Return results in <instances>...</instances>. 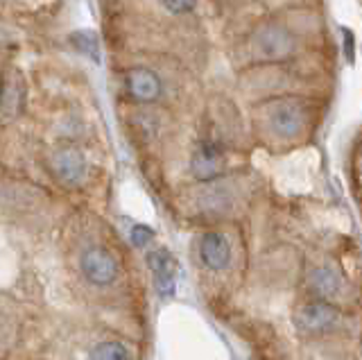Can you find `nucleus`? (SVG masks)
<instances>
[{"mask_svg": "<svg viewBox=\"0 0 362 360\" xmlns=\"http://www.w3.org/2000/svg\"><path fill=\"white\" fill-rule=\"evenodd\" d=\"M310 286L324 299H339L346 290L344 279L331 267H315L310 272Z\"/></svg>", "mask_w": 362, "mask_h": 360, "instance_id": "10", "label": "nucleus"}, {"mask_svg": "<svg viewBox=\"0 0 362 360\" xmlns=\"http://www.w3.org/2000/svg\"><path fill=\"white\" fill-rule=\"evenodd\" d=\"M199 0H161V5L170 14H190L197 7Z\"/></svg>", "mask_w": 362, "mask_h": 360, "instance_id": "15", "label": "nucleus"}, {"mask_svg": "<svg viewBox=\"0 0 362 360\" xmlns=\"http://www.w3.org/2000/svg\"><path fill=\"white\" fill-rule=\"evenodd\" d=\"M79 267H82V274L86 277L88 284L100 288L111 286L120 274L116 256L107 252L105 247H88V250H84L82 256H79Z\"/></svg>", "mask_w": 362, "mask_h": 360, "instance_id": "6", "label": "nucleus"}, {"mask_svg": "<svg viewBox=\"0 0 362 360\" xmlns=\"http://www.w3.org/2000/svg\"><path fill=\"white\" fill-rule=\"evenodd\" d=\"M265 122L267 129L274 134L276 139H297L305 129L308 122V109L303 107L299 100H272L265 107Z\"/></svg>", "mask_w": 362, "mask_h": 360, "instance_id": "1", "label": "nucleus"}, {"mask_svg": "<svg viewBox=\"0 0 362 360\" xmlns=\"http://www.w3.org/2000/svg\"><path fill=\"white\" fill-rule=\"evenodd\" d=\"M199 261L204 267L220 272L231 263V245L220 231H209L199 238Z\"/></svg>", "mask_w": 362, "mask_h": 360, "instance_id": "9", "label": "nucleus"}, {"mask_svg": "<svg viewBox=\"0 0 362 360\" xmlns=\"http://www.w3.org/2000/svg\"><path fill=\"white\" fill-rule=\"evenodd\" d=\"M122 86L134 103L154 105L163 98V80L156 71L147 66H132L122 75Z\"/></svg>", "mask_w": 362, "mask_h": 360, "instance_id": "4", "label": "nucleus"}, {"mask_svg": "<svg viewBox=\"0 0 362 360\" xmlns=\"http://www.w3.org/2000/svg\"><path fill=\"white\" fill-rule=\"evenodd\" d=\"M48 168L57 182H62L68 188L79 186L88 175V161H86L84 152L73 148V145L54 150L48 159Z\"/></svg>", "mask_w": 362, "mask_h": 360, "instance_id": "5", "label": "nucleus"}, {"mask_svg": "<svg viewBox=\"0 0 362 360\" xmlns=\"http://www.w3.org/2000/svg\"><path fill=\"white\" fill-rule=\"evenodd\" d=\"M342 39H344V54H346V59L354 64V59H356V37H354V32H351L349 28H342Z\"/></svg>", "mask_w": 362, "mask_h": 360, "instance_id": "16", "label": "nucleus"}, {"mask_svg": "<svg viewBox=\"0 0 362 360\" xmlns=\"http://www.w3.org/2000/svg\"><path fill=\"white\" fill-rule=\"evenodd\" d=\"M129 238L136 247H147L152 240H154V231L147 227V224H134L132 231H129Z\"/></svg>", "mask_w": 362, "mask_h": 360, "instance_id": "14", "label": "nucleus"}, {"mask_svg": "<svg viewBox=\"0 0 362 360\" xmlns=\"http://www.w3.org/2000/svg\"><path fill=\"white\" fill-rule=\"evenodd\" d=\"M88 360H132V356L122 342H98L90 349Z\"/></svg>", "mask_w": 362, "mask_h": 360, "instance_id": "12", "label": "nucleus"}, {"mask_svg": "<svg viewBox=\"0 0 362 360\" xmlns=\"http://www.w3.org/2000/svg\"><path fill=\"white\" fill-rule=\"evenodd\" d=\"M252 50L265 62H283L297 52V37L288 28L267 23L252 35Z\"/></svg>", "mask_w": 362, "mask_h": 360, "instance_id": "2", "label": "nucleus"}, {"mask_svg": "<svg viewBox=\"0 0 362 360\" xmlns=\"http://www.w3.org/2000/svg\"><path fill=\"white\" fill-rule=\"evenodd\" d=\"M292 322L303 335H328L342 329V315L326 301L303 303V306L294 310Z\"/></svg>", "mask_w": 362, "mask_h": 360, "instance_id": "3", "label": "nucleus"}, {"mask_svg": "<svg viewBox=\"0 0 362 360\" xmlns=\"http://www.w3.org/2000/svg\"><path fill=\"white\" fill-rule=\"evenodd\" d=\"M71 43L75 46V50H79L82 54H86L88 59H93L95 64L100 62V41L93 32L88 30H79L75 35H71Z\"/></svg>", "mask_w": 362, "mask_h": 360, "instance_id": "13", "label": "nucleus"}, {"mask_svg": "<svg viewBox=\"0 0 362 360\" xmlns=\"http://www.w3.org/2000/svg\"><path fill=\"white\" fill-rule=\"evenodd\" d=\"M147 265L154 279V288L158 297H173L177 292V261L168 250H154L147 254Z\"/></svg>", "mask_w": 362, "mask_h": 360, "instance_id": "8", "label": "nucleus"}, {"mask_svg": "<svg viewBox=\"0 0 362 360\" xmlns=\"http://www.w3.org/2000/svg\"><path fill=\"white\" fill-rule=\"evenodd\" d=\"M23 105H25V88L16 80H5L3 88V120L9 122L11 118H16L21 114Z\"/></svg>", "mask_w": 362, "mask_h": 360, "instance_id": "11", "label": "nucleus"}, {"mask_svg": "<svg viewBox=\"0 0 362 360\" xmlns=\"http://www.w3.org/2000/svg\"><path fill=\"white\" fill-rule=\"evenodd\" d=\"M224 173V152L218 141L199 139L190 156V175L197 182H213Z\"/></svg>", "mask_w": 362, "mask_h": 360, "instance_id": "7", "label": "nucleus"}]
</instances>
